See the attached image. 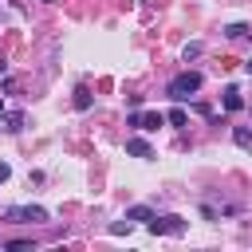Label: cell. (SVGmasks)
<instances>
[{"label": "cell", "instance_id": "19", "mask_svg": "<svg viewBox=\"0 0 252 252\" xmlns=\"http://www.w3.org/2000/svg\"><path fill=\"white\" fill-rule=\"evenodd\" d=\"M0 118H4V98H0Z\"/></svg>", "mask_w": 252, "mask_h": 252}, {"label": "cell", "instance_id": "9", "mask_svg": "<svg viewBox=\"0 0 252 252\" xmlns=\"http://www.w3.org/2000/svg\"><path fill=\"white\" fill-rule=\"evenodd\" d=\"M224 35H228V39H248V35H252V28H248V24H228V28H224Z\"/></svg>", "mask_w": 252, "mask_h": 252}, {"label": "cell", "instance_id": "10", "mask_svg": "<svg viewBox=\"0 0 252 252\" xmlns=\"http://www.w3.org/2000/svg\"><path fill=\"white\" fill-rule=\"evenodd\" d=\"M71 102H75V110H91V91H87V87H79Z\"/></svg>", "mask_w": 252, "mask_h": 252}, {"label": "cell", "instance_id": "2", "mask_svg": "<svg viewBox=\"0 0 252 252\" xmlns=\"http://www.w3.org/2000/svg\"><path fill=\"white\" fill-rule=\"evenodd\" d=\"M4 220H12V224H43L47 220V209L43 205H8L4 209Z\"/></svg>", "mask_w": 252, "mask_h": 252}, {"label": "cell", "instance_id": "13", "mask_svg": "<svg viewBox=\"0 0 252 252\" xmlns=\"http://www.w3.org/2000/svg\"><path fill=\"white\" fill-rule=\"evenodd\" d=\"M201 51H205V43H185V51H181V59L189 63V59H197Z\"/></svg>", "mask_w": 252, "mask_h": 252}, {"label": "cell", "instance_id": "1", "mask_svg": "<svg viewBox=\"0 0 252 252\" xmlns=\"http://www.w3.org/2000/svg\"><path fill=\"white\" fill-rule=\"evenodd\" d=\"M201 83H205V79H201V71H181L177 79H169L165 94H169L173 102H185L189 94H197V91H201Z\"/></svg>", "mask_w": 252, "mask_h": 252}, {"label": "cell", "instance_id": "3", "mask_svg": "<svg viewBox=\"0 0 252 252\" xmlns=\"http://www.w3.org/2000/svg\"><path fill=\"white\" fill-rule=\"evenodd\" d=\"M146 228H150L154 236H181V232H185V220L173 217V213H169V217H158V213H154V217L146 220Z\"/></svg>", "mask_w": 252, "mask_h": 252}, {"label": "cell", "instance_id": "4", "mask_svg": "<svg viewBox=\"0 0 252 252\" xmlns=\"http://www.w3.org/2000/svg\"><path fill=\"white\" fill-rule=\"evenodd\" d=\"M126 126H138V130H158V126H165V114L161 110H130V118H126Z\"/></svg>", "mask_w": 252, "mask_h": 252}, {"label": "cell", "instance_id": "12", "mask_svg": "<svg viewBox=\"0 0 252 252\" xmlns=\"http://www.w3.org/2000/svg\"><path fill=\"white\" fill-rule=\"evenodd\" d=\"M4 130L20 134V130H24V114H20V110H12V114H8V126H4Z\"/></svg>", "mask_w": 252, "mask_h": 252}, {"label": "cell", "instance_id": "17", "mask_svg": "<svg viewBox=\"0 0 252 252\" xmlns=\"http://www.w3.org/2000/svg\"><path fill=\"white\" fill-rule=\"evenodd\" d=\"M8 177H12V165H8V161H0V185H4Z\"/></svg>", "mask_w": 252, "mask_h": 252}, {"label": "cell", "instance_id": "15", "mask_svg": "<svg viewBox=\"0 0 252 252\" xmlns=\"http://www.w3.org/2000/svg\"><path fill=\"white\" fill-rule=\"evenodd\" d=\"M201 217H205V220H217V217H220V213H217V209H213V205H201Z\"/></svg>", "mask_w": 252, "mask_h": 252}, {"label": "cell", "instance_id": "14", "mask_svg": "<svg viewBox=\"0 0 252 252\" xmlns=\"http://www.w3.org/2000/svg\"><path fill=\"white\" fill-rule=\"evenodd\" d=\"M110 232H114V236H122V232H130V220H126V217H122V220H114V224H110Z\"/></svg>", "mask_w": 252, "mask_h": 252}, {"label": "cell", "instance_id": "11", "mask_svg": "<svg viewBox=\"0 0 252 252\" xmlns=\"http://www.w3.org/2000/svg\"><path fill=\"white\" fill-rule=\"evenodd\" d=\"M165 122H169V126H177V130H181V126H185V122H189V114H185V110H181V106H173V110H169V114H165Z\"/></svg>", "mask_w": 252, "mask_h": 252}, {"label": "cell", "instance_id": "18", "mask_svg": "<svg viewBox=\"0 0 252 252\" xmlns=\"http://www.w3.org/2000/svg\"><path fill=\"white\" fill-rule=\"evenodd\" d=\"M244 71H248V75H252V59H248V63H244Z\"/></svg>", "mask_w": 252, "mask_h": 252}, {"label": "cell", "instance_id": "20", "mask_svg": "<svg viewBox=\"0 0 252 252\" xmlns=\"http://www.w3.org/2000/svg\"><path fill=\"white\" fill-rule=\"evenodd\" d=\"M43 4H55V0H43Z\"/></svg>", "mask_w": 252, "mask_h": 252}, {"label": "cell", "instance_id": "8", "mask_svg": "<svg viewBox=\"0 0 252 252\" xmlns=\"http://www.w3.org/2000/svg\"><path fill=\"white\" fill-rule=\"evenodd\" d=\"M150 217H154L150 205H130V209H126V220H150Z\"/></svg>", "mask_w": 252, "mask_h": 252}, {"label": "cell", "instance_id": "16", "mask_svg": "<svg viewBox=\"0 0 252 252\" xmlns=\"http://www.w3.org/2000/svg\"><path fill=\"white\" fill-rule=\"evenodd\" d=\"M8 248H12V252H28V248H32V240H12Z\"/></svg>", "mask_w": 252, "mask_h": 252}, {"label": "cell", "instance_id": "5", "mask_svg": "<svg viewBox=\"0 0 252 252\" xmlns=\"http://www.w3.org/2000/svg\"><path fill=\"white\" fill-rule=\"evenodd\" d=\"M126 154H130V158H154V146H150L142 134H130V138H126Z\"/></svg>", "mask_w": 252, "mask_h": 252}, {"label": "cell", "instance_id": "6", "mask_svg": "<svg viewBox=\"0 0 252 252\" xmlns=\"http://www.w3.org/2000/svg\"><path fill=\"white\" fill-rule=\"evenodd\" d=\"M220 106H224L228 114L244 110V94H240V87H224V98H220Z\"/></svg>", "mask_w": 252, "mask_h": 252}, {"label": "cell", "instance_id": "7", "mask_svg": "<svg viewBox=\"0 0 252 252\" xmlns=\"http://www.w3.org/2000/svg\"><path fill=\"white\" fill-rule=\"evenodd\" d=\"M232 142H236L240 150L252 154V130H248V126H232Z\"/></svg>", "mask_w": 252, "mask_h": 252}]
</instances>
